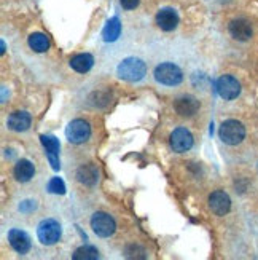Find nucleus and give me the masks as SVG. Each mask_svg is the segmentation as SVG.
<instances>
[{
  "label": "nucleus",
  "mask_w": 258,
  "mask_h": 260,
  "mask_svg": "<svg viewBox=\"0 0 258 260\" xmlns=\"http://www.w3.org/2000/svg\"><path fill=\"white\" fill-rule=\"evenodd\" d=\"M37 208L35 205V201H32V200H26V201H22L21 205H19V211L21 212H30Z\"/></svg>",
  "instance_id": "24"
},
{
  "label": "nucleus",
  "mask_w": 258,
  "mask_h": 260,
  "mask_svg": "<svg viewBox=\"0 0 258 260\" xmlns=\"http://www.w3.org/2000/svg\"><path fill=\"white\" fill-rule=\"evenodd\" d=\"M91 229L100 238H108L115 233L117 223L115 219L107 212H96L91 217Z\"/></svg>",
  "instance_id": "5"
},
{
  "label": "nucleus",
  "mask_w": 258,
  "mask_h": 260,
  "mask_svg": "<svg viewBox=\"0 0 258 260\" xmlns=\"http://www.w3.org/2000/svg\"><path fill=\"white\" fill-rule=\"evenodd\" d=\"M61 225L58 220L54 219H45L40 222L39 229H37V236L42 244L45 246H53L61 240Z\"/></svg>",
  "instance_id": "4"
},
{
  "label": "nucleus",
  "mask_w": 258,
  "mask_h": 260,
  "mask_svg": "<svg viewBox=\"0 0 258 260\" xmlns=\"http://www.w3.org/2000/svg\"><path fill=\"white\" fill-rule=\"evenodd\" d=\"M156 24H158L161 30H174L178 24V16L172 8H163L156 15Z\"/></svg>",
  "instance_id": "13"
},
{
  "label": "nucleus",
  "mask_w": 258,
  "mask_h": 260,
  "mask_svg": "<svg viewBox=\"0 0 258 260\" xmlns=\"http://www.w3.org/2000/svg\"><path fill=\"white\" fill-rule=\"evenodd\" d=\"M174 109L180 117H193L199 110V101L193 96H182L175 99Z\"/></svg>",
  "instance_id": "11"
},
{
  "label": "nucleus",
  "mask_w": 258,
  "mask_h": 260,
  "mask_svg": "<svg viewBox=\"0 0 258 260\" xmlns=\"http://www.w3.org/2000/svg\"><path fill=\"white\" fill-rule=\"evenodd\" d=\"M13 174L19 182H29V180L33 177V174H35V168H33V165L29 160H19L15 165Z\"/></svg>",
  "instance_id": "17"
},
{
  "label": "nucleus",
  "mask_w": 258,
  "mask_h": 260,
  "mask_svg": "<svg viewBox=\"0 0 258 260\" xmlns=\"http://www.w3.org/2000/svg\"><path fill=\"white\" fill-rule=\"evenodd\" d=\"M171 147L177 153L188 152L193 147V136L187 128H177L171 134Z\"/></svg>",
  "instance_id": "8"
},
{
  "label": "nucleus",
  "mask_w": 258,
  "mask_h": 260,
  "mask_svg": "<svg viewBox=\"0 0 258 260\" xmlns=\"http://www.w3.org/2000/svg\"><path fill=\"white\" fill-rule=\"evenodd\" d=\"M120 34H121V22H120V19L118 18H112L105 24L104 30H102V39L105 42H115L120 37Z\"/></svg>",
  "instance_id": "19"
},
{
  "label": "nucleus",
  "mask_w": 258,
  "mask_h": 260,
  "mask_svg": "<svg viewBox=\"0 0 258 260\" xmlns=\"http://www.w3.org/2000/svg\"><path fill=\"white\" fill-rule=\"evenodd\" d=\"M209 208L215 216H225L231 209V200L225 191L217 190L209 197Z\"/></svg>",
  "instance_id": "9"
},
{
  "label": "nucleus",
  "mask_w": 258,
  "mask_h": 260,
  "mask_svg": "<svg viewBox=\"0 0 258 260\" xmlns=\"http://www.w3.org/2000/svg\"><path fill=\"white\" fill-rule=\"evenodd\" d=\"M120 78L126 82H139L147 74V64L139 58H126L118 64Z\"/></svg>",
  "instance_id": "1"
},
{
  "label": "nucleus",
  "mask_w": 258,
  "mask_h": 260,
  "mask_svg": "<svg viewBox=\"0 0 258 260\" xmlns=\"http://www.w3.org/2000/svg\"><path fill=\"white\" fill-rule=\"evenodd\" d=\"M8 241H10V246L21 255L27 254L30 251V238L27 236L26 232L18 230V229L10 230L8 232Z\"/></svg>",
  "instance_id": "10"
},
{
  "label": "nucleus",
  "mask_w": 258,
  "mask_h": 260,
  "mask_svg": "<svg viewBox=\"0 0 258 260\" xmlns=\"http://www.w3.org/2000/svg\"><path fill=\"white\" fill-rule=\"evenodd\" d=\"M217 91L225 101L236 99L241 93V83L233 75H222L217 80Z\"/></svg>",
  "instance_id": "7"
},
{
  "label": "nucleus",
  "mask_w": 258,
  "mask_h": 260,
  "mask_svg": "<svg viewBox=\"0 0 258 260\" xmlns=\"http://www.w3.org/2000/svg\"><path fill=\"white\" fill-rule=\"evenodd\" d=\"M65 136L72 144H83L91 136V126H89L88 121L82 118L72 120L69 123V126L65 128Z\"/></svg>",
  "instance_id": "6"
},
{
  "label": "nucleus",
  "mask_w": 258,
  "mask_h": 260,
  "mask_svg": "<svg viewBox=\"0 0 258 260\" xmlns=\"http://www.w3.org/2000/svg\"><path fill=\"white\" fill-rule=\"evenodd\" d=\"M220 139L228 145H238L245 138V128L238 120H227L220 126Z\"/></svg>",
  "instance_id": "3"
},
{
  "label": "nucleus",
  "mask_w": 258,
  "mask_h": 260,
  "mask_svg": "<svg viewBox=\"0 0 258 260\" xmlns=\"http://www.w3.org/2000/svg\"><path fill=\"white\" fill-rule=\"evenodd\" d=\"M125 255L128 258H147V252H145L143 247L137 244H131L125 249Z\"/></svg>",
  "instance_id": "22"
},
{
  "label": "nucleus",
  "mask_w": 258,
  "mask_h": 260,
  "mask_svg": "<svg viewBox=\"0 0 258 260\" xmlns=\"http://www.w3.org/2000/svg\"><path fill=\"white\" fill-rule=\"evenodd\" d=\"M93 64H94L93 56H91V54H88V53L77 54V56H73V58L70 59V67H72L73 71L80 72V74L88 72V71L93 67Z\"/></svg>",
  "instance_id": "18"
},
{
  "label": "nucleus",
  "mask_w": 258,
  "mask_h": 260,
  "mask_svg": "<svg viewBox=\"0 0 258 260\" xmlns=\"http://www.w3.org/2000/svg\"><path fill=\"white\" fill-rule=\"evenodd\" d=\"M30 121L32 118L27 112H13V114L8 117L7 125L13 131H26L30 126Z\"/></svg>",
  "instance_id": "16"
},
{
  "label": "nucleus",
  "mask_w": 258,
  "mask_h": 260,
  "mask_svg": "<svg viewBox=\"0 0 258 260\" xmlns=\"http://www.w3.org/2000/svg\"><path fill=\"white\" fill-rule=\"evenodd\" d=\"M155 78H156V82L161 85L175 86L178 83H182L183 74L178 66H175L172 62H163L155 69Z\"/></svg>",
  "instance_id": "2"
},
{
  "label": "nucleus",
  "mask_w": 258,
  "mask_h": 260,
  "mask_svg": "<svg viewBox=\"0 0 258 260\" xmlns=\"http://www.w3.org/2000/svg\"><path fill=\"white\" fill-rule=\"evenodd\" d=\"M73 260H97L100 255H99V251L93 246H82L78 247V249L73 252Z\"/></svg>",
  "instance_id": "21"
},
{
  "label": "nucleus",
  "mask_w": 258,
  "mask_h": 260,
  "mask_svg": "<svg viewBox=\"0 0 258 260\" xmlns=\"http://www.w3.org/2000/svg\"><path fill=\"white\" fill-rule=\"evenodd\" d=\"M230 34L234 40L247 42L252 37V26L247 19H234L230 22Z\"/></svg>",
  "instance_id": "12"
},
{
  "label": "nucleus",
  "mask_w": 258,
  "mask_h": 260,
  "mask_svg": "<svg viewBox=\"0 0 258 260\" xmlns=\"http://www.w3.org/2000/svg\"><path fill=\"white\" fill-rule=\"evenodd\" d=\"M29 47L35 53H45L50 48V40L45 34L35 32L29 37Z\"/></svg>",
  "instance_id": "20"
},
{
  "label": "nucleus",
  "mask_w": 258,
  "mask_h": 260,
  "mask_svg": "<svg viewBox=\"0 0 258 260\" xmlns=\"http://www.w3.org/2000/svg\"><path fill=\"white\" fill-rule=\"evenodd\" d=\"M120 4L125 10H134L139 5V0H120Z\"/></svg>",
  "instance_id": "25"
},
{
  "label": "nucleus",
  "mask_w": 258,
  "mask_h": 260,
  "mask_svg": "<svg viewBox=\"0 0 258 260\" xmlns=\"http://www.w3.org/2000/svg\"><path fill=\"white\" fill-rule=\"evenodd\" d=\"M42 144L47 149L53 169H59V141L54 136H42Z\"/></svg>",
  "instance_id": "14"
},
{
  "label": "nucleus",
  "mask_w": 258,
  "mask_h": 260,
  "mask_svg": "<svg viewBox=\"0 0 258 260\" xmlns=\"http://www.w3.org/2000/svg\"><path fill=\"white\" fill-rule=\"evenodd\" d=\"M77 179L78 182L83 184V185H94L99 179V169L93 165V163H88V165H83L78 168L77 171Z\"/></svg>",
  "instance_id": "15"
},
{
  "label": "nucleus",
  "mask_w": 258,
  "mask_h": 260,
  "mask_svg": "<svg viewBox=\"0 0 258 260\" xmlns=\"http://www.w3.org/2000/svg\"><path fill=\"white\" fill-rule=\"evenodd\" d=\"M48 191L54 195H64L65 193V185L59 177H53L48 182Z\"/></svg>",
  "instance_id": "23"
},
{
  "label": "nucleus",
  "mask_w": 258,
  "mask_h": 260,
  "mask_svg": "<svg viewBox=\"0 0 258 260\" xmlns=\"http://www.w3.org/2000/svg\"><path fill=\"white\" fill-rule=\"evenodd\" d=\"M0 48H2V50H0V51H2V53H5V42H2V45H0Z\"/></svg>",
  "instance_id": "26"
}]
</instances>
